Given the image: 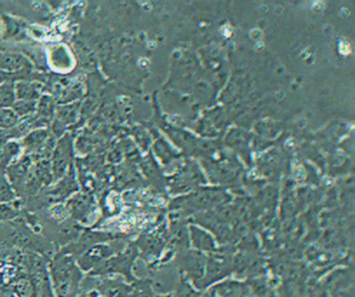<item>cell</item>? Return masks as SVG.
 <instances>
[{
	"label": "cell",
	"mask_w": 355,
	"mask_h": 297,
	"mask_svg": "<svg viewBox=\"0 0 355 297\" xmlns=\"http://www.w3.org/2000/svg\"><path fill=\"white\" fill-rule=\"evenodd\" d=\"M227 272V267H226L225 264L222 263V262H218L216 261V260H211V261L209 262V274H207V276L211 278V280L223 278Z\"/></svg>",
	"instance_id": "obj_1"
}]
</instances>
